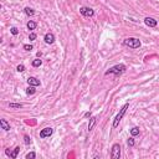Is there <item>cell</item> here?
Wrapping results in <instances>:
<instances>
[{
    "label": "cell",
    "instance_id": "obj_1",
    "mask_svg": "<svg viewBox=\"0 0 159 159\" xmlns=\"http://www.w3.org/2000/svg\"><path fill=\"white\" fill-rule=\"evenodd\" d=\"M127 70L126 65H123V63H118V65H114L113 67H111L110 70H107L106 72H104V75L108 76V75H116V76H119L122 73H124Z\"/></svg>",
    "mask_w": 159,
    "mask_h": 159
},
{
    "label": "cell",
    "instance_id": "obj_7",
    "mask_svg": "<svg viewBox=\"0 0 159 159\" xmlns=\"http://www.w3.org/2000/svg\"><path fill=\"white\" fill-rule=\"evenodd\" d=\"M19 152H20V147H15V148H14V150H13V152H10L9 149H6V150H5V154L8 155V157L13 158V159H16V158H18Z\"/></svg>",
    "mask_w": 159,
    "mask_h": 159
},
{
    "label": "cell",
    "instance_id": "obj_9",
    "mask_svg": "<svg viewBox=\"0 0 159 159\" xmlns=\"http://www.w3.org/2000/svg\"><path fill=\"white\" fill-rule=\"evenodd\" d=\"M44 40H45V42L47 45H52L53 42H55V35H53L52 32H47L45 36H44Z\"/></svg>",
    "mask_w": 159,
    "mask_h": 159
},
{
    "label": "cell",
    "instance_id": "obj_25",
    "mask_svg": "<svg viewBox=\"0 0 159 159\" xmlns=\"http://www.w3.org/2000/svg\"><path fill=\"white\" fill-rule=\"evenodd\" d=\"M24 142H25V144H30V142H31V139H30L29 136H24Z\"/></svg>",
    "mask_w": 159,
    "mask_h": 159
},
{
    "label": "cell",
    "instance_id": "obj_18",
    "mask_svg": "<svg viewBox=\"0 0 159 159\" xmlns=\"http://www.w3.org/2000/svg\"><path fill=\"white\" fill-rule=\"evenodd\" d=\"M9 107L13 108V110H20V108H22V104L21 103H9Z\"/></svg>",
    "mask_w": 159,
    "mask_h": 159
},
{
    "label": "cell",
    "instance_id": "obj_12",
    "mask_svg": "<svg viewBox=\"0 0 159 159\" xmlns=\"http://www.w3.org/2000/svg\"><path fill=\"white\" fill-rule=\"evenodd\" d=\"M96 122H97V118L96 117H90V122H88V132H91L93 129V127L96 126Z\"/></svg>",
    "mask_w": 159,
    "mask_h": 159
},
{
    "label": "cell",
    "instance_id": "obj_6",
    "mask_svg": "<svg viewBox=\"0 0 159 159\" xmlns=\"http://www.w3.org/2000/svg\"><path fill=\"white\" fill-rule=\"evenodd\" d=\"M52 133H53V129L51 127H46V128H44V129H41V132H40V138H49V137H51L52 136Z\"/></svg>",
    "mask_w": 159,
    "mask_h": 159
},
{
    "label": "cell",
    "instance_id": "obj_2",
    "mask_svg": "<svg viewBox=\"0 0 159 159\" xmlns=\"http://www.w3.org/2000/svg\"><path fill=\"white\" fill-rule=\"evenodd\" d=\"M123 45L127 47H131V49H139L141 47V40L137 38H127L123 40Z\"/></svg>",
    "mask_w": 159,
    "mask_h": 159
},
{
    "label": "cell",
    "instance_id": "obj_24",
    "mask_svg": "<svg viewBox=\"0 0 159 159\" xmlns=\"http://www.w3.org/2000/svg\"><path fill=\"white\" fill-rule=\"evenodd\" d=\"M16 70H18V72H24V71H25V66L21 63V65H19L18 67H16Z\"/></svg>",
    "mask_w": 159,
    "mask_h": 159
},
{
    "label": "cell",
    "instance_id": "obj_13",
    "mask_svg": "<svg viewBox=\"0 0 159 159\" xmlns=\"http://www.w3.org/2000/svg\"><path fill=\"white\" fill-rule=\"evenodd\" d=\"M36 26H38V24H36V21H34V20H30V21L26 24V28L29 30H35Z\"/></svg>",
    "mask_w": 159,
    "mask_h": 159
},
{
    "label": "cell",
    "instance_id": "obj_11",
    "mask_svg": "<svg viewBox=\"0 0 159 159\" xmlns=\"http://www.w3.org/2000/svg\"><path fill=\"white\" fill-rule=\"evenodd\" d=\"M28 83L30 84V86H35V87H38V86L41 84L40 80H38L36 77H29V79H28Z\"/></svg>",
    "mask_w": 159,
    "mask_h": 159
},
{
    "label": "cell",
    "instance_id": "obj_14",
    "mask_svg": "<svg viewBox=\"0 0 159 159\" xmlns=\"http://www.w3.org/2000/svg\"><path fill=\"white\" fill-rule=\"evenodd\" d=\"M25 92H26V94H28V96H32V94H35V92H36L35 86H30V84H29V87L26 88Z\"/></svg>",
    "mask_w": 159,
    "mask_h": 159
},
{
    "label": "cell",
    "instance_id": "obj_26",
    "mask_svg": "<svg viewBox=\"0 0 159 159\" xmlns=\"http://www.w3.org/2000/svg\"><path fill=\"white\" fill-rule=\"evenodd\" d=\"M84 117H87V118H88V117H92V114H91V112H86V113H84Z\"/></svg>",
    "mask_w": 159,
    "mask_h": 159
},
{
    "label": "cell",
    "instance_id": "obj_23",
    "mask_svg": "<svg viewBox=\"0 0 159 159\" xmlns=\"http://www.w3.org/2000/svg\"><path fill=\"white\" fill-rule=\"evenodd\" d=\"M127 144L129 145V147H133V145H134V139H133V137L128 138V141H127Z\"/></svg>",
    "mask_w": 159,
    "mask_h": 159
},
{
    "label": "cell",
    "instance_id": "obj_19",
    "mask_svg": "<svg viewBox=\"0 0 159 159\" xmlns=\"http://www.w3.org/2000/svg\"><path fill=\"white\" fill-rule=\"evenodd\" d=\"M36 158V153L35 152H30V153L26 154V159H35Z\"/></svg>",
    "mask_w": 159,
    "mask_h": 159
},
{
    "label": "cell",
    "instance_id": "obj_5",
    "mask_svg": "<svg viewBox=\"0 0 159 159\" xmlns=\"http://www.w3.org/2000/svg\"><path fill=\"white\" fill-rule=\"evenodd\" d=\"M111 158H112V159H119V158H121V145L118 144V143H114V144L112 145Z\"/></svg>",
    "mask_w": 159,
    "mask_h": 159
},
{
    "label": "cell",
    "instance_id": "obj_22",
    "mask_svg": "<svg viewBox=\"0 0 159 159\" xmlns=\"http://www.w3.org/2000/svg\"><path fill=\"white\" fill-rule=\"evenodd\" d=\"M36 38H38V36H36L35 32H30V35H29V40H30V41H34V40H36Z\"/></svg>",
    "mask_w": 159,
    "mask_h": 159
},
{
    "label": "cell",
    "instance_id": "obj_10",
    "mask_svg": "<svg viewBox=\"0 0 159 159\" xmlns=\"http://www.w3.org/2000/svg\"><path fill=\"white\" fill-rule=\"evenodd\" d=\"M0 126H1V128L5 132H9L10 129H11V127H10V123L6 119H4V118H1V119H0Z\"/></svg>",
    "mask_w": 159,
    "mask_h": 159
},
{
    "label": "cell",
    "instance_id": "obj_16",
    "mask_svg": "<svg viewBox=\"0 0 159 159\" xmlns=\"http://www.w3.org/2000/svg\"><path fill=\"white\" fill-rule=\"evenodd\" d=\"M139 127H133L131 129V136L132 137H136V136H138V134H139Z\"/></svg>",
    "mask_w": 159,
    "mask_h": 159
},
{
    "label": "cell",
    "instance_id": "obj_17",
    "mask_svg": "<svg viewBox=\"0 0 159 159\" xmlns=\"http://www.w3.org/2000/svg\"><path fill=\"white\" fill-rule=\"evenodd\" d=\"M31 65H32L34 67H40V66L42 65V60H40V57H39V59H35V60L32 61Z\"/></svg>",
    "mask_w": 159,
    "mask_h": 159
},
{
    "label": "cell",
    "instance_id": "obj_4",
    "mask_svg": "<svg viewBox=\"0 0 159 159\" xmlns=\"http://www.w3.org/2000/svg\"><path fill=\"white\" fill-rule=\"evenodd\" d=\"M80 13H81L82 16H84V18H92V16L94 15V10L88 8V6H81Z\"/></svg>",
    "mask_w": 159,
    "mask_h": 159
},
{
    "label": "cell",
    "instance_id": "obj_3",
    "mask_svg": "<svg viewBox=\"0 0 159 159\" xmlns=\"http://www.w3.org/2000/svg\"><path fill=\"white\" fill-rule=\"evenodd\" d=\"M128 108H129V103H126V104H124V106L119 110V113H118L117 116L114 117V119H113V124H112V127H113V128H117V127H118V124H119L121 119L123 118L124 114H126V112H127Z\"/></svg>",
    "mask_w": 159,
    "mask_h": 159
},
{
    "label": "cell",
    "instance_id": "obj_8",
    "mask_svg": "<svg viewBox=\"0 0 159 159\" xmlns=\"http://www.w3.org/2000/svg\"><path fill=\"white\" fill-rule=\"evenodd\" d=\"M144 24L147 26H149V28H155V26L158 25V21L154 18H149V16H148V18L144 19Z\"/></svg>",
    "mask_w": 159,
    "mask_h": 159
},
{
    "label": "cell",
    "instance_id": "obj_20",
    "mask_svg": "<svg viewBox=\"0 0 159 159\" xmlns=\"http://www.w3.org/2000/svg\"><path fill=\"white\" fill-rule=\"evenodd\" d=\"M32 49H34V46L30 45V44H26V45H24V50H25V51H31Z\"/></svg>",
    "mask_w": 159,
    "mask_h": 159
},
{
    "label": "cell",
    "instance_id": "obj_21",
    "mask_svg": "<svg viewBox=\"0 0 159 159\" xmlns=\"http://www.w3.org/2000/svg\"><path fill=\"white\" fill-rule=\"evenodd\" d=\"M10 32H11L13 35H18V34H19V29L15 28V26H13V28L10 29Z\"/></svg>",
    "mask_w": 159,
    "mask_h": 159
},
{
    "label": "cell",
    "instance_id": "obj_15",
    "mask_svg": "<svg viewBox=\"0 0 159 159\" xmlns=\"http://www.w3.org/2000/svg\"><path fill=\"white\" fill-rule=\"evenodd\" d=\"M24 13H25V14L28 15V16H32L34 14H35V10L31 9V8H29V6H28V8L24 9Z\"/></svg>",
    "mask_w": 159,
    "mask_h": 159
}]
</instances>
